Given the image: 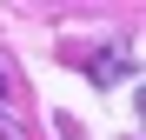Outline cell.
Returning a JSON list of instances; mask_svg holds the SVG:
<instances>
[{
  "instance_id": "6da1fadb",
  "label": "cell",
  "mask_w": 146,
  "mask_h": 140,
  "mask_svg": "<svg viewBox=\"0 0 146 140\" xmlns=\"http://www.w3.org/2000/svg\"><path fill=\"white\" fill-rule=\"evenodd\" d=\"M86 74L100 80V87H113V80H133V54H93V60H86Z\"/></svg>"
}]
</instances>
